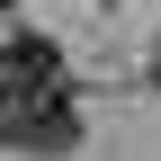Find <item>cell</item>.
<instances>
[{"label":"cell","mask_w":161,"mask_h":161,"mask_svg":"<svg viewBox=\"0 0 161 161\" xmlns=\"http://www.w3.org/2000/svg\"><path fill=\"white\" fill-rule=\"evenodd\" d=\"M63 90V54L54 36H0V98L27 108V98H54Z\"/></svg>","instance_id":"1"},{"label":"cell","mask_w":161,"mask_h":161,"mask_svg":"<svg viewBox=\"0 0 161 161\" xmlns=\"http://www.w3.org/2000/svg\"><path fill=\"white\" fill-rule=\"evenodd\" d=\"M9 143H27V152H72L80 143V98L72 90H54V98H27V108H9Z\"/></svg>","instance_id":"2"},{"label":"cell","mask_w":161,"mask_h":161,"mask_svg":"<svg viewBox=\"0 0 161 161\" xmlns=\"http://www.w3.org/2000/svg\"><path fill=\"white\" fill-rule=\"evenodd\" d=\"M0 143H9V98H0Z\"/></svg>","instance_id":"3"},{"label":"cell","mask_w":161,"mask_h":161,"mask_svg":"<svg viewBox=\"0 0 161 161\" xmlns=\"http://www.w3.org/2000/svg\"><path fill=\"white\" fill-rule=\"evenodd\" d=\"M152 90H161V54H152Z\"/></svg>","instance_id":"4"}]
</instances>
